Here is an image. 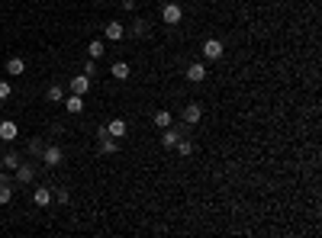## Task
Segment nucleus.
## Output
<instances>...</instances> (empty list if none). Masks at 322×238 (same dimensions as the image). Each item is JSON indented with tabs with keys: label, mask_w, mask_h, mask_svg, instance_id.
I'll return each mask as SVG.
<instances>
[{
	"label": "nucleus",
	"mask_w": 322,
	"mask_h": 238,
	"mask_svg": "<svg viewBox=\"0 0 322 238\" xmlns=\"http://www.w3.org/2000/svg\"><path fill=\"white\" fill-rule=\"evenodd\" d=\"M110 74L116 77V81H129V74H132V68H129V61H113Z\"/></svg>",
	"instance_id": "10"
},
{
	"label": "nucleus",
	"mask_w": 322,
	"mask_h": 238,
	"mask_svg": "<svg viewBox=\"0 0 322 238\" xmlns=\"http://www.w3.org/2000/svg\"><path fill=\"white\" fill-rule=\"evenodd\" d=\"M107 132H110L113 138H126L129 126H126V119H110V122H107Z\"/></svg>",
	"instance_id": "11"
},
{
	"label": "nucleus",
	"mask_w": 322,
	"mask_h": 238,
	"mask_svg": "<svg viewBox=\"0 0 322 238\" xmlns=\"http://www.w3.org/2000/svg\"><path fill=\"white\" fill-rule=\"evenodd\" d=\"M0 155H4V142H0Z\"/></svg>",
	"instance_id": "28"
},
{
	"label": "nucleus",
	"mask_w": 322,
	"mask_h": 238,
	"mask_svg": "<svg viewBox=\"0 0 322 238\" xmlns=\"http://www.w3.org/2000/svg\"><path fill=\"white\" fill-rule=\"evenodd\" d=\"M103 52H107V45H103V39H94L90 45H87V55H90V58H103Z\"/></svg>",
	"instance_id": "19"
},
{
	"label": "nucleus",
	"mask_w": 322,
	"mask_h": 238,
	"mask_svg": "<svg viewBox=\"0 0 322 238\" xmlns=\"http://www.w3.org/2000/svg\"><path fill=\"white\" fill-rule=\"evenodd\" d=\"M10 200H13V187H10V183H4V187H0V203L7 206Z\"/></svg>",
	"instance_id": "21"
},
{
	"label": "nucleus",
	"mask_w": 322,
	"mask_h": 238,
	"mask_svg": "<svg viewBox=\"0 0 322 238\" xmlns=\"http://www.w3.org/2000/svg\"><path fill=\"white\" fill-rule=\"evenodd\" d=\"M45 100H49V103H62V100H65V90H62V84H52L49 90H45Z\"/></svg>",
	"instance_id": "16"
},
{
	"label": "nucleus",
	"mask_w": 322,
	"mask_h": 238,
	"mask_svg": "<svg viewBox=\"0 0 322 238\" xmlns=\"http://www.w3.org/2000/svg\"><path fill=\"white\" fill-rule=\"evenodd\" d=\"M26 71V61L23 58H10V61H7V74H10V77H20Z\"/></svg>",
	"instance_id": "15"
},
{
	"label": "nucleus",
	"mask_w": 322,
	"mask_h": 238,
	"mask_svg": "<svg viewBox=\"0 0 322 238\" xmlns=\"http://www.w3.org/2000/svg\"><path fill=\"white\" fill-rule=\"evenodd\" d=\"M52 200H55V193H52V187H39L36 193H32V203H36V206H49Z\"/></svg>",
	"instance_id": "13"
},
{
	"label": "nucleus",
	"mask_w": 322,
	"mask_h": 238,
	"mask_svg": "<svg viewBox=\"0 0 322 238\" xmlns=\"http://www.w3.org/2000/svg\"><path fill=\"white\" fill-rule=\"evenodd\" d=\"M174 148H177V155H184V158H187V155H194V142H190L187 135H180V138H177V145H174Z\"/></svg>",
	"instance_id": "20"
},
{
	"label": "nucleus",
	"mask_w": 322,
	"mask_h": 238,
	"mask_svg": "<svg viewBox=\"0 0 322 238\" xmlns=\"http://www.w3.org/2000/svg\"><path fill=\"white\" fill-rule=\"evenodd\" d=\"M84 74H87V77L97 74V58H94V61H84Z\"/></svg>",
	"instance_id": "25"
},
{
	"label": "nucleus",
	"mask_w": 322,
	"mask_h": 238,
	"mask_svg": "<svg viewBox=\"0 0 322 238\" xmlns=\"http://www.w3.org/2000/svg\"><path fill=\"white\" fill-rule=\"evenodd\" d=\"M0 161H4V171H16L20 155H16V152H4V155H0Z\"/></svg>",
	"instance_id": "18"
},
{
	"label": "nucleus",
	"mask_w": 322,
	"mask_h": 238,
	"mask_svg": "<svg viewBox=\"0 0 322 238\" xmlns=\"http://www.w3.org/2000/svg\"><path fill=\"white\" fill-rule=\"evenodd\" d=\"M39 158H42V164H45V167H58V164L65 161V152H62L58 145H45Z\"/></svg>",
	"instance_id": "2"
},
{
	"label": "nucleus",
	"mask_w": 322,
	"mask_h": 238,
	"mask_svg": "<svg viewBox=\"0 0 322 238\" xmlns=\"http://www.w3.org/2000/svg\"><path fill=\"white\" fill-rule=\"evenodd\" d=\"M180 119H184L187 126H197V122L203 119V107H200V103H187L184 113H180Z\"/></svg>",
	"instance_id": "7"
},
{
	"label": "nucleus",
	"mask_w": 322,
	"mask_h": 238,
	"mask_svg": "<svg viewBox=\"0 0 322 238\" xmlns=\"http://www.w3.org/2000/svg\"><path fill=\"white\" fill-rule=\"evenodd\" d=\"M42 148H45V142H42V138H32V142H29V155H42Z\"/></svg>",
	"instance_id": "23"
},
{
	"label": "nucleus",
	"mask_w": 322,
	"mask_h": 238,
	"mask_svg": "<svg viewBox=\"0 0 322 238\" xmlns=\"http://www.w3.org/2000/svg\"><path fill=\"white\" fill-rule=\"evenodd\" d=\"M132 32H135V36H145V32H149V23H145V20H135V23H132Z\"/></svg>",
	"instance_id": "22"
},
{
	"label": "nucleus",
	"mask_w": 322,
	"mask_h": 238,
	"mask_svg": "<svg viewBox=\"0 0 322 238\" xmlns=\"http://www.w3.org/2000/svg\"><path fill=\"white\" fill-rule=\"evenodd\" d=\"M10 93H13L10 81H0V100H10Z\"/></svg>",
	"instance_id": "24"
},
{
	"label": "nucleus",
	"mask_w": 322,
	"mask_h": 238,
	"mask_svg": "<svg viewBox=\"0 0 322 238\" xmlns=\"http://www.w3.org/2000/svg\"><path fill=\"white\" fill-rule=\"evenodd\" d=\"M161 20L168 26H177L180 20H184V7H180V4H164L161 7Z\"/></svg>",
	"instance_id": "3"
},
{
	"label": "nucleus",
	"mask_w": 322,
	"mask_h": 238,
	"mask_svg": "<svg viewBox=\"0 0 322 238\" xmlns=\"http://www.w3.org/2000/svg\"><path fill=\"white\" fill-rule=\"evenodd\" d=\"M103 36H107L110 42H123V39H126V26L119 23V20H110L107 29H103Z\"/></svg>",
	"instance_id": "6"
},
{
	"label": "nucleus",
	"mask_w": 322,
	"mask_h": 238,
	"mask_svg": "<svg viewBox=\"0 0 322 238\" xmlns=\"http://www.w3.org/2000/svg\"><path fill=\"white\" fill-rule=\"evenodd\" d=\"M87 90H90V77H87V74H77L74 81H71V93H77V97H84Z\"/></svg>",
	"instance_id": "12"
},
{
	"label": "nucleus",
	"mask_w": 322,
	"mask_h": 238,
	"mask_svg": "<svg viewBox=\"0 0 322 238\" xmlns=\"http://www.w3.org/2000/svg\"><path fill=\"white\" fill-rule=\"evenodd\" d=\"M187 81L190 84H203L206 81V65H203V61H194V65L187 68Z\"/></svg>",
	"instance_id": "8"
},
{
	"label": "nucleus",
	"mask_w": 322,
	"mask_h": 238,
	"mask_svg": "<svg viewBox=\"0 0 322 238\" xmlns=\"http://www.w3.org/2000/svg\"><path fill=\"white\" fill-rule=\"evenodd\" d=\"M55 200L62 203V206H68V203H71V193H68V190H58V193H55Z\"/></svg>",
	"instance_id": "26"
},
{
	"label": "nucleus",
	"mask_w": 322,
	"mask_h": 238,
	"mask_svg": "<svg viewBox=\"0 0 322 238\" xmlns=\"http://www.w3.org/2000/svg\"><path fill=\"white\" fill-rule=\"evenodd\" d=\"M4 183H10V174H7V171H0V187H4Z\"/></svg>",
	"instance_id": "27"
},
{
	"label": "nucleus",
	"mask_w": 322,
	"mask_h": 238,
	"mask_svg": "<svg viewBox=\"0 0 322 238\" xmlns=\"http://www.w3.org/2000/svg\"><path fill=\"white\" fill-rule=\"evenodd\" d=\"M222 52H225V45H222L219 39H206V42H203V58H206V61L222 58Z\"/></svg>",
	"instance_id": "5"
},
{
	"label": "nucleus",
	"mask_w": 322,
	"mask_h": 238,
	"mask_svg": "<svg viewBox=\"0 0 322 238\" xmlns=\"http://www.w3.org/2000/svg\"><path fill=\"white\" fill-rule=\"evenodd\" d=\"M65 110H68V113H84V100H81L77 93H68V97H65Z\"/></svg>",
	"instance_id": "14"
},
{
	"label": "nucleus",
	"mask_w": 322,
	"mask_h": 238,
	"mask_svg": "<svg viewBox=\"0 0 322 238\" xmlns=\"http://www.w3.org/2000/svg\"><path fill=\"white\" fill-rule=\"evenodd\" d=\"M13 180L20 183V187H26V183H32V180H36V164H16V171H13Z\"/></svg>",
	"instance_id": "4"
},
{
	"label": "nucleus",
	"mask_w": 322,
	"mask_h": 238,
	"mask_svg": "<svg viewBox=\"0 0 322 238\" xmlns=\"http://www.w3.org/2000/svg\"><path fill=\"white\" fill-rule=\"evenodd\" d=\"M155 126H158V129H168V126H174V116H171L168 110H158V113H155Z\"/></svg>",
	"instance_id": "17"
},
{
	"label": "nucleus",
	"mask_w": 322,
	"mask_h": 238,
	"mask_svg": "<svg viewBox=\"0 0 322 238\" xmlns=\"http://www.w3.org/2000/svg\"><path fill=\"white\" fill-rule=\"evenodd\" d=\"M16 135H20V126H16L13 119H4V122H0V142H13Z\"/></svg>",
	"instance_id": "9"
},
{
	"label": "nucleus",
	"mask_w": 322,
	"mask_h": 238,
	"mask_svg": "<svg viewBox=\"0 0 322 238\" xmlns=\"http://www.w3.org/2000/svg\"><path fill=\"white\" fill-rule=\"evenodd\" d=\"M97 148L103 155H116L119 152V138H113L107 132V126H103V129H97Z\"/></svg>",
	"instance_id": "1"
}]
</instances>
